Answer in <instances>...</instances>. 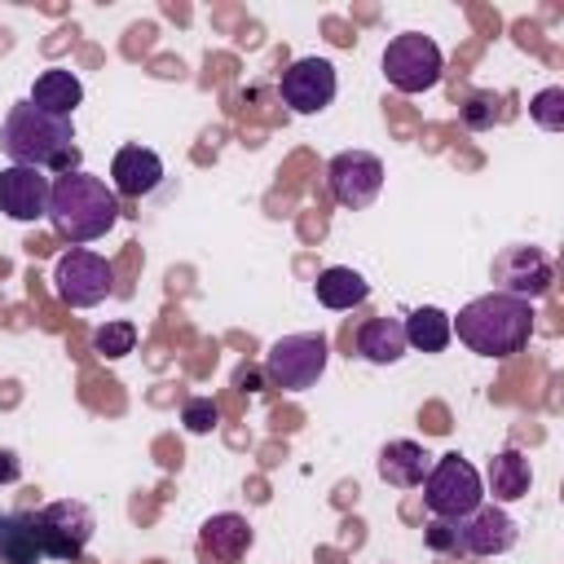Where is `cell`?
<instances>
[{
  "label": "cell",
  "mask_w": 564,
  "mask_h": 564,
  "mask_svg": "<svg viewBox=\"0 0 564 564\" xmlns=\"http://www.w3.org/2000/svg\"><path fill=\"white\" fill-rule=\"evenodd\" d=\"M0 145L9 163L18 167H40V172H75L79 167V145H75V123L35 110L31 101H13L4 123H0Z\"/></svg>",
  "instance_id": "cell-1"
},
{
  "label": "cell",
  "mask_w": 564,
  "mask_h": 564,
  "mask_svg": "<svg viewBox=\"0 0 564 564\" xmlns=\"http://www.w3.org/2000/svg\"><path fill=\"white\" fill-rule=\"evenodd\" d=\"M115 220H119V198H115V189H110L101 176H93L88 167L62 172V176L53 181V194H48V225H53L66 242H75V247L97 242V238H106V229H110Z\"/></svg>",
  "instance_id": "cell-2"
},
{
  "label": "cell",
  "mask_w": 564,
  "mask_h": 564,
  "mask_svg": "<svg viewBox=\"0 0 564 564\" xmlns=\"http://www.w3.org/2000/svg\"><path fill=\"white\" fill-rule=\"evenodd\" d=\"M449 326L476 357H511L533 335V304L489 291V295H476L471 304H463L458 317H449Z\"/></svg>",
  "instance_id": "cell-3"
},
{
  "label": "cell",
  "mask_w": 564,
  "mask_h": 564,
  "mask_svg": "<svg viewBox=\"0 0 564 564\" xmlns=\"http://www.w3.org/2000/svg\"><path fill=\"white\" fill-rule=\"evenodd\" d=\"M330 361V348H326V335L317 330H295V335H282L269 344L264 352V383L269 388H282V392H304L322 379Z\"/></svg>",
  "instance_id": "cell-4"
},
{
  "label": "cell",
  "mask_w": 564,
  "mask_h": 564,
  "mask_svg": "<svg viewBox=\"0 0 564 564\" xmlns=\"http://www.w3.org/2000/svg\"><path fill=\"white\" fill-rule=\"evenodd\" d=\"M485 502V480L463 454H441L423 476V507L436 520H463Z\"/></svg>",
  "instance_id": "cell-5"
},
{
  "label": "cell",
  "mask_w": 564,
  "mask_h": 564,
  "mask_svg": "<svg viewBox=\"0 0 564 564\" xmlns=\"http://www.w3.org/2000/svg\"><path fill=\"white\" fill-rule=\"evenodd\" d=\"M93 529H97V520L79 498H57V502H44L40 511H31L35 546L48 560H79L84 546L93 542Z\"/></svg>",
  "instance_id": "cell-6"
},
{
  "label": "cell",
  "mask_w": 564,
  "mask_h": 564,
  "mask_svg": "<svg viewBox=\"0 0 564 564\" xmlns=\"http://www.w3.org/2000/svg\"><path fill=\"white\" fill-rule=\"evenodd\" d=\"M379 66H383V79H388L397 93H427V88H436L441 75H445V57H441L436 40L423 35V31H401V35H392Z\"/></svg>",
  "instance_id": "cell-7"
},
{
  "label": "cell",
  "mask_w": 564,
  "mask_h": 564,
  "mask_svg": "<svg viewBox=\"0 0 564 564\" xmlns=\"http://www.w3.org/2000/svg\"><path fill=\"white\" fill-rule=\"evenodd\" d=\"M53 291L70 308H93L115 291V269L106 256H97L88 247H70L53 264Z\"/></svg>",
  "instance_id": "cell-8"
},
{
  "label": "cell",
  "mask_w": 564,
  "mask_h": 564,
  "mask_svg": "<svg viewBox=\"0 0 564 564\" xmlns=\"http://www.w3.org/2000/svg\"><path fill=\"white\" fill-rule=\"evenodd\" d=\"M326 189L348 212L370 207L379 198V189H383V163H379V154H370V150H339L326 163Z\"/></svg>",
  "instance_id": "cell-9"
},
{
  "label": "cell",
  "mask_w": 564,
  "mask_h": 564,
  "mask_svg": "<svg viewBox=\"0 0 564 564\" xmlns=\"http://www.w3.org/2000/svg\"><path fill=\"white\" fill-rule=\"evenodd\" d=\"M449 533H454V551L458 555H476V560H489V555H507L520 538V524L498 507V502H480L476 511H467L463 520H449Z\"/></svg>",
  "instance_id": "cell-10"
},
{
  "label": "cell",
  "mask_w": 564,
  "mask_h": 564,
  "mask_svg": "<svg viewBox=\"0 0 564 564\" xmlns=\"http://www.w3.org/2000/svg\"><path fill=\"white\" fill-rule=\"evenodd\" d=\"M278 93L282 101L295 110V115H317L335 101L339 93V79H335V66L326 57H295L282 79H278Z\"/></svg>",
  "instance_id": "cell-11"
},
{
  "label": "cell",
  "mask_w": 564,
  "mask_h": 564,
  "mask_svg": "<svg viewBox=\"0 0 564 564\" xmlns=\"http://www.w3.org/2000/svg\"><path fill=\"white\" fill-rule=\"evenodd\" d=\"M494 282H498L502 295H516V300H529V304H533V300H542V295L551 291L555 269H551V260H546L542 247L516 242V247H507V251L494 260Z\"/></svg>",
  "instance_id": "cell-12"
},
{
  "label": "cell",
  "mask_w": 564,
  "mask_h": 564,
  "mask_svg": "<svg viewBox=\"0 0 564 564\" xmlns=\"http://www.w3.org/2000/svg\"><path fill=\"white\" fill-rule=\"evenodd\" d=\"M48 194H53V176L40 167H0V212L9 220H48Z\"/></svg>",
  "instance_id": "cell-13"
},
{
  "label": "cell",
  "mask_w": 564,
  "mask_h": 564,
  "mask_svg": "<svg viewBox=\"0 0 564 564\" xmlns=\"http://www.w3.org/2000/svg\"><path fill=\"white\" fill-rule=\"evenodd\" d=\"M159 181H163V159L150 145L115 150V159H110V189H115V198L119 194L123 198H141V194L159 189Z\"/></svg>",
  "instance_id": "cell-14"
},
{
  "label": "cell",
  "mask_w": 564,
  "mask_h": 564,
  "mask_svg": "<svg viewBox=\"0 0 564 564\" xmlns=\"http://www.w3.org/2000/svg\"><path fill=\"white\" fill-rule=\"evenodd\" d=\"M251 538H256V533H251L247 516H238V511H216V516H207L203 529H198V546H203V555L225 560V564L242 560V555L251 551Z\"/></svg>",
  "instance_id": "cell-15"
},
{
  "label": "cell",
  "mask_w": 564,
  "mask_h": 564,
  "mask_svg": "<svg viewBox=\"0 0 564 564\" xmlns=\"http://www.w3.org/2000/svg\"><path fill=\"white\" fill-rule=\"evenodd\" d=\"M375 467H379L383 485H392V489H419L423 476H427V467H432V454H427L419 441H405V436H401V441H388V445L379 449Z\"/></svg>",
  "instance_id": "cell-16"
},
{
  "label": "cell",
  "mask_w": 564,
  "mask_h": 564,
  "mask_svg": "<svg viewBox=\"0 0 564 564\" xmlns=\"http://www.w3.org/2000/svg\"><path fill=\"white\" fill-rule=\"evenodd\" d=\"M35 110H44V115H57V119H70L75 115V106L84 101V84H79V75L75 70H66V66H48V70H40L35 75V84H31V97H26Z\"/></svg>",
  "instance_id": "cell-17"
},
{
  "label": "cell",
  "mask_w": 564,
  "mask_h": 564,
  "mask_svg": "<svg viewBox=\"0 0 564 564\" xmlns=\"http://www.w3.org/2000/svg\"><path fill=\"white\" fill-rule=\"evenodd\" d=\"M529 485H533V467H529V458L516 449V445H507V449H498L494 458H489V471H485V498H494L498 507L502 502H516V498H524L529 494Z\"/></svg>",
  "instance_id": "cell-18"
},
{
  "label": "cell",
  "mask_w": 564,
  "mask_h": 564,
  "mask_svg": "<svg viewBox=\"0 0 564 564\" xmlns=\"http://www.w3.org/2000/svg\"><path fill=\"white\" fill-rule=\"evenodd\" d=\"M405 348L410 344H405V330L397 317H370L357 330V357L370 366H397L405 357Z\"/></svg>",
  "instance_id": "cell-19"
},
{
  "label": "cell",
  "mask_w": 564,
  "mask_h": 564,
  "mask_svg": "<svg viewBox=\"0 0 564 564\" xmlns=\"http://www.w3.org/2000/svg\"><path fill=\"white\" fill-rule=\"evenodd\" d=\"M313 291H317V304L344 313V308H357V304L370 295V282H366L357 269H348V264H330V269L317 273Z\"/></svg>",
  "instance_id": "cell-20"
},
{
  "label": "cell",
  "mask_w": 564,
  "mask_h": 564,
  "mask_svg": "<svg viewBox=\"0 0 564 564\" xmlns=\"http://www.w3.org/2000/svg\"><path fill=\"white\" fill-rule=\"evenodd\" d=\"M401 330H405V344H410V348H419V352H445V348H449V339H454L449 313H445V308H436V304L410 308V313H405V322H401Z\"/></svg>",
  "instance_id": "cell-21"
},
{
  "label": "cell",
  "mask_w": 564,
  "mask_h": 564,
  "mask_svg": "<svg viewBox=\"0 0 564 564\" xmlns=\"http://www.w3.org/2000/svg\"><path fill=\"white\" fill-rule=\"evenodd\" d=\"M44 560L31 533V511H0V564H35Z\"/></svg>",
  "instance_id": "cell-22"
},
{
  "label": "cell",
  "mask_w": 564,
  "mask_h": 564,
  "mask_svg": "<svg viewBox=\"0 0 564 564\" xmlns=\"http://www.w3.org/2000/svg\"><path fill=\"white\" fill-rule=\"evenodd\" d=\"M137 348V326L132 322H106L97 335H93V352H101L106 361H119V357H128Z\"/></svg>",
  "instance_id": "cell-23"
},
{
  "label": "cell",
  "mask_w": 564,
  "mask_h": 564,
  "mask_svg": "<svg viewBox=\"0 0 564 564\" xmlns=\"http://www.w3.org/2000/svg\"><path fill=\"white\" fill-rule=\"evenodd\" d=\"M529 115H533L538 128H546V132H564V88H560V84L542 88V93L529 101Z\"/></svg>",
  "instance_id": "cell-24"
},
{
  "label": "cell",
  "mask_w": 564,
  "mask_h": 564,
  "mask_svg": "<svg viewBox=\"0 0 564 564\" xmlns=\"http://www.w3.org/2000/svg\"><path fill=\"white\" fill-rule=\"evenodd\" d=\"M181 423H185V432L207 436V432H216L220 410H216V401H212V397H189V401H185V410H181Z\"/></svg>",
  "instance_id": "cell-25"
},
{
  "label": "cell",
  "mask_w": 564,
  "mask_h": 564,
  "mask_svg": "<svg viewBox=\"0 0 564 564\" xmlns=\"http://www.w3.org/2000/svg\"><path fill=\"white\" fill-rule=\"evenodd\" d=\"M494 119H498V97H494V93H471L467 106H463V123L480 132V128H489Z\"/></svg>",
  "instance_id": "cell-26"
},
{
  "label": "cell",
  "mask_w": 564,
  "mask_h": 564,
  "mask_svg": "<svg viewBox=\"0 0 564 564\" xmlns=\"http://www.w3.org/2000/svg\"><path fill=\"white\" fill-rule=\"evenodd\" d=\"M260 379H264L260 366H238L234 370V388H242V392H260Z\"/></svg>",
  "instance_id": "cell-27"
},
{
  "label": "cell",
  "mask_w": 564,
  "mask_h": 564,
  "mask_svg": "<svg viewBox=\"0 0 564 564\" xmlns=\"http://www.w3.org/2000/svg\"><path fill=\"white\" fill-rule=\"evenodd\" d=\"M427 546H432V551H454V533H449V520H436V524L427 529Z\"/></svg>",
  "instance_id": "cell-28"
},
{
  "label": "cell",
  "mask_w": 564,
  "mask_h": 564,
  "mask_svg": "<svg viewBox=\"0 0 564 564\" xmlns=\"http://www.w3.org/2000/svg\"><path fill=\"white\" fill-rule=\"evenodd\" d=\"M0 480H18V454L0 449Z\"/></svg>",
  "instance_id": "cell-29"
}]
</instances>
